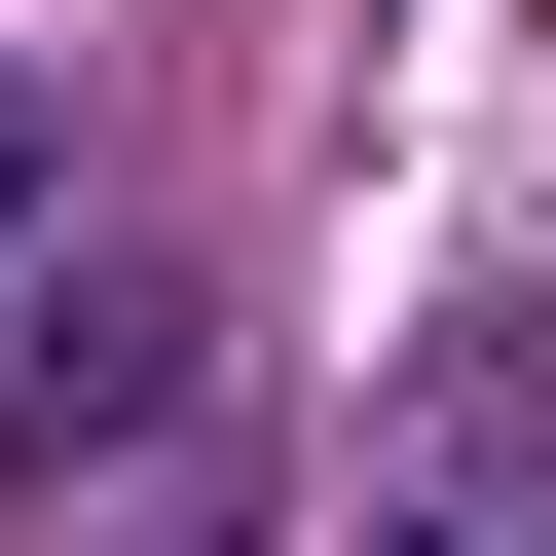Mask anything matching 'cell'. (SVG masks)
<instances>
[{
	"instance_id": "obj_2",
	"label": "cell",
	"mask_w": 556,
	"mask_h": 556,
	"mask_svg": "<svg viewBox=\"0 0 556 556\" xmlns=\"http://www.w3.org/2000/svg\"><path fill=\"white\" fill-rule=\"evenodd\" d=\"M38 223H75V186H38V112H0V260H38Z\"/></svg>"
},
{
	"instance_id": "obj_1",
	"label": "cell",
	"mask_w": 556,
	"mask_h": 556,
	"mask_svg": "<svg viewBox=\"0 0 556 556\" xmlns=\"http://www.w3.org/2000/svg\"><path fill=\"white\" fill-rule=\"evenodd\" d=\"M186 260H112V223H38L0 260V482H112V445H186Z\"/></svg>"
}]
</instances>
